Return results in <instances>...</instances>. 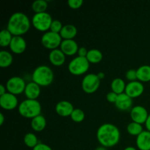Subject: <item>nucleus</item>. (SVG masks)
Here are the masks:
<instances>
[{
    "mask_svg": "<svg viewBox=\"0 0 150 150\" xmlns=\"http://www.w3.org/2000/svg\"><path fill=\"white\" fill-rule=\"evenodd\" d=\"M96 136L100 146L111 148L118 144L121 138V133L120 129L115 125L104 123L98 127Z\"/></svg>",
    "mask_w": 150,
    "mask_h": 150,
    "instance_id": "nucleus-1",
    "label": "nucleus"
},
{
    "mask_svg": "<svg viewBox=\"0 0 150 150\" xmlns=\"http://www.w3.org/2000/svg\"><path fill=\"white\" fill-rule=\"evenodd\" d=\"M31 24L32 21L25 13L16 12L9 18L7 29L13 36H22L30 29Z\"/></svg>",
    "mask_w": 150,
    "mask_h": 150,
    "instance_id": "nucleus-2",
    "label": "nucleus"
},
{
    "mask_svg": "<svg viewBox=\"0 0 150 150\" xmlns=\"http://www.w3.org/2000/svg\"><path fill=\"white\" fill-rule=\"evenodd\" d=\"M54 74L52 69L47 65H40L34 70L32 74V81L40 86H48L53 83Z\"/></svg>",
    "mask_w": 150,
    "mask_h": 150,
    "instance_id": "nucleus-3",
    "label": "nucleus"
},
{
    "mask_svg": "<svg viewBox=\"0 0 150 150\" xmlns=\"http://www.w3.org/2000/svg\"><path fill=\"white\" fill-rule=\"evenodd\" d=\"M18 111L21 117L32 120L40 115L42 107L38 100L26 99L22 101L18 107Z\"/></svg>",
    "mask_w": 150,
    "mask_h": 150,
    "instance_id": "nucleus-4",
    "label": "nucleus"
},
{
    "mask_svg": "<svg viewBox=\"0 0 150 150\" xmlns=\"http://www.w3.org/2000/svg\"><path fill=\"white\" fill-rule=\"evenodd\" d=\"M51 15L47 12L40 13H35L32 18V25L39 32H46L50 30L51 25L53 22Z\"/></svg>",
    "mask_w": 150,
    "mask_h": 150,
    "instance_id": "nucleus-5",
    "label": "nucleus"
},
{
    "mask_svg": "<svg viewBox=\"0 0 150 150\" xmlns=\"http://www.w3.org/2000/svg\"><path fill=\"white\" fill-rule=\"evenodd\" d=\"M90 63L86 57H76L73 58L68 64L69 72L74 76H81L85 74L89 69Z\"/></svg>",
    "mask_w": 150,
    "mask_h": 150,
    "instance_id": "nucleus-6",
    "label": "nucleus"
},
{
    "mask_svg": "<svg viewBox=\"0 0 150 150\" xmlns=\"http://www.w3.org/2000/svg\"><path fill=\"white\" fill-rule=\"evenodd\" d=\"M62 38L59 33H55L51 31L45 32L41 37V43L47 49L51 51L59 48L60 47Z\"/></svg>",
    "mask_w": 150,
    "mask_h": 150,
    "instance_id": "nucleus-7",
    "label": "nucleus"
},
{
    "mask_svg": "<svg viewBox=\"0 0 150 150\" xmlns=\"http://www.w3.org/2000/svg\"><path fill=\"white\" fill-rule=\"evenodd\" d=\"M100 80L98 75L95 73L86 74L83 78L81 81L82 89L86 94H93L100 87Z\"/></svg>",
    "mask_w": 150,
    "mask_h": 150,
    "instance_id": "nucleus-8",
    "label": "nucleus"
},
{
    "mask_svg": "<svg viewBox=\"0 0 150 150\" xmlns=\"http://www.w3.org/2000/svg\"><path fill=\"white\" fill-rule=\"evenodd\" d=\"M26 83L24 79L19 76H13L6 82V88L7 92L15 95H19L24 93Z\"/></svg>",
    "mask_w": 150,
    "mask_h": 150,
    "instance_id": "nucleus-9",
    "label": "nucleus"
},
{
    "mask_svg": "<svg viewBox=\"0 0 150 150\" xmlns=\"http://www.w3.org/2000/svg\"><path fill=\"white\" fill-rule=\"evenodd\" d=\"M130 114L132 121L141 125L145 124L149 116L146 108L140 105L133 106L130 111Z\"/></svg>",
    "mask_w": 150,
    "mask_h": 150,
    "instance_id": "nucleus-10",
    "label": "nucleus"
},
{
    "mask_svg": "<svg viewBox=\"0 0 150 150\" xmlns=\"http://www.w3.org/2000/svg\"><path fill=\"white\" fill-rule=\"evenodd\" d=\"M18 100L17 96L10 92H6L0 96V106L7 111H11L18 107Z\"/></svg>",
    "mask_w": 150,
    "mask_h": 150,
    "instance_id": "nucleus-11",
    "label": "nucleus"
},
{
    "mask_svg": "<svg viewBox=\"0 0 150 150\" xmlns=\"http://www.w3.org/2000/svg\"><path fill=\"white\" fill-rule=\"evenodd\" d=\"M144 92V86L143 83L139 81L128 82L127 83L125 93L127 94L129 97L133 98H137L142 95Z\"/></svg>",
    "mask_w": 150,
    "mask_h": 150,
    "instance_id": "nucleus-12",
    "label": "nucleus"
},
{
    "mask_svg": "<svg viewBox=\"0 0 150 150\" xmlns=\"http://www.w3.org/2000/svg\"><path fill=\"white\" fill-rule=\"evenodd\" d=\"M26 40L22 36H13L11 42L10 44V51L16 54H21L26 51Z\"/></svg>",
    "mask_w": 150,
    "mask_h": 150,
    "instance_id": "nucleus-13",
    "label": "nucleus"
},
{
    "mask_svg": "<svg viewBox=\"0 0 150 150\" xmlns=\"http://www.w3.org/2000/svg\"><path fill=\"white\" fill-rule=\"evenodd\" d=\"M115 106L117 109L122 111H128L133 108V99L129 97L127 94H120L118 95L117 101L115 103Z\"/></svg>",
    "mask_w": 150,
    "mask_h": 150,
    "instance_id": "nucleus-14",
    "label": "nucleus"
},
{
    "mask_svg": "<svg viewBox=\"0 0 150 150\" xmlns=\"http://www.w3.org/2000/svg\"><path fill=\"white\" fill-rule=\"evenodd\" d=\"M59 48L65 54V56L71 57L78 54L79 47L74 40H63Z\"/></svg>",
    "mask_w": 150,
    "mask_h": 150,
    "instance_id": "nucleus-15",
    "label": "nucleus"
},
{
    "mask_svg": "<svg viewBox=\"0 0 150 150\" xmlns=\"http://www.w3.org/2000/svg\"><path fill=\"white\" fill-rule=\"evenodd\" d=\"M74 109L73 104L67 100L59 101L55 106L56 113L62 117H70Z\"/></svg>",
    "mask_w": 150,
    "mask_h": 150,
    "instance_id": "nucleus-16",
    "label": "nucleus"
},
{
    "mask_svg": "<svg viewBox=\"0 0 150 150\" xmlns=\"http://www.w3.org/2000/svg\"><path fill=\"white\" fill-rule=\"evenodd\" d=\"M48 59L51 64L56 67H60L65 62L66 56L60 48H57L50 51Z\"/></svg>",
    "mask_w": 150,
    "mask_h": 150,
    "instance_id": "nucleus-17",
    "label": "nucleus"
},
{
    "mask_svg": "<svg viewBox=\"0 0 150 150\" xmlns=\"http://www.w3.org/2000/svg\"><path fill=\"white\" fill-rule=\"evenodd\" d=\"M41 86L33 81L26 83L24 90V95L27 99L37 100L41 93Z\"/></svg>",
    "mask_w": 150,
    "mask_h": 150,
    "instance_id": "nucleus-18",
    "label": "nucleus"
},
{
    "mask_svg": "<svg viewBox=\"0 0 150 150\" xmlns=\"http://www.w3.org/2000/svg\"><path fill=\"white\" fill-rule=\"evenodd\" d=\"M136 144L139 150H150V132L144 130L136 137Z\"/></svg>",
    "mask_w": 150,
    "mask_h": 150,
    "instance_id": "nucleus-19",
    "label": "nucleus"
},
{
    "mask_svg": "<svg viewBox=\"0 0 150 150\" xmlns=\"http://www.w3.org/2000/svg\"><path fill=\"white\" fill-rule=\"evenodd\" d=\"M78 33V29L76 26L73 24H66L63 26L60 32L62 40H74Z\"/></svg>",
    "mask_w": 150,
    "mask_h": 150,
    "instance_id": "nucleus-20",
    "label": "nucleus"
},
{
    "mask_svg": "<svg viewBox=\"0 0 150 150\" xmlns=\"http://www.w3.org/2000/svg\"><path fill=\"white\" fill-rule=\"evenodd\" d=\"M46 119L42 114L33 118L31 121V127L35 132L42 131L46 127Z\"/></svg>",
    "mask_w": 150,
    "mask_h": 150,
    "instance_id": "nucleus-21",
    "label": "nucleus"
},
{
    "mask_svg": "<svg viewBox=\"0 0 150 150\" xmlns=\"http://www.w3.org/2000/svg\"><path fill=\"white\" fill-rule=\"evenodd\" d=\"M138 81L142 82L150 81V66L144 64L136 70Z\"/></svg>",
    "mask_w": 150,
    "mask_h": 150,
    "instance_id": "nucleus-22",
    "label": "nucleus"
},
{
    "mask_svg": "<svg viewBox=\"0 0 150 150\" xmlns=\"http://www.w3.org/2000/svg\"><path fill=\"white\" fill-rule=\"evenodd\" d=\"M126 83L121 78H116L111 81V91L115 92L117 95L124 93L125 91Z\"/></svg>",
    "mask_w": 150,
    "mask_h": 150,
    "instance_id": "nucleus-23",
    "label": "nucleus"
},
{
    "mask_svg": "<svg viewBox=\"0 0 150 150\" xmlns=\"http://www.w3.org/2000/svg\"><path fill=\"white\" fill-rule=\"evenodd\" d=\"M13 62V54L6 50L0 51V67L1 68H7L10 67Z\"/></svg>",
    "mask_w": 150,
    "mask_h": 150,
    "instance_id": "nucleus-24",
    "label": "nucleus"
},
{
    "mask_svg": "<svg viewBox=\"0 0 150 150\" xmlns=\"http://www.w3.org/2000/svg\"><path fill=\"white\" fill-rule=\"evenodd\" d=\"M86 58L91 64H98L102 61L103 55L100 50L93 48L88 51Z\"/></svg>",
    "mask_w": 150,
    "mask_h": 150,
    "instance_id": "nucleus-25",
    "label": "nucleus"
},
{
    "mask_svg": "<svg viewBox=\"0 0 150 150\" xmlns=\"http://www.w3.org/2000/svg\"><path fill=\"white\" fill-rule=\"evenodd\" d=\"M127 131L130 136L137 137L140 133H142L144 131L143 126H142V125L139 124V123L132 121L131 122L127 125Z\"/></svg>",
    "mask_w": 150,
    "mask_h": 150,
    "instance_id": "nucleus-26",
    "label": "nucleus"
},
{
    "mask_svg": "<svg viewBox=\"0 0 150 150\" xmlns=\"http://www.w3.org/2000/svg\"><path fill=\"white\" fill-rule=\"evenodd\" d=\"M13 35L7 29H2L0 32V45L1 47L10 46Z\"/></svg>",
    "mask_w": 150,
    "mask_h": 150,
    "instance_id": "nucleus-27",
    "label": "nucleus"
},
{
    "mask_svg": "<svg viewBox=\"0 0 150 150\" xmlns=\"http://www.w3.org/2000/svg\"><path fill=\"white\" fill-rule=\"evenodd\" d=\"M23 143L27 147L33 149L39 144V142L38 137L35 133H27L23 137Z\"/></svg>",
    "mask_w": 150,
    "mask_h": 150,
    "instance_id": "nucleus-28",
    "label": "nucleus"
},
{
    "mask_svg": "<svg viewBox=\"0 0 150 150\" xmlns=\"http://www.w3.org/2000/svg\"><path fill=\"white\" fill-rule=\"evenodd\" d=\"M48 2L45 0H37L32 4V9L35 13H44L48 8Z\"/></svg>",
    "mask_w": 150,
    "mask_h": 150,
    "instance_id": "nucleus-29",
    "label": "nucleus"
},
{
    "mask_svg": "<svg viewBox=\"0 0 150 150\" xmlns=\"http://www.w3.org/2000/svg\"><path fill=\"white\" fill-rule=\"evenodd\" d=\"M70 118L75 122L80 123L84 120L85 114L83 110L80 108H75L70 115Z\"/></svg>",
    "mask_w": 150,
    "mask_h": 150,
    "instance_id": "nucleus-30",
    "label": "nucleus"
},
{
    "mask_svg": "<svg viewBox=\"0 0 150 150\" xmlns=\"http://www.w3.org/2000/svg\"><path fill=\"white\" fill-rule=\"evenodd\" d=\"M63 25L62 22L59 20H54L52 23L51 25V28H50V31L55 33H60L61 30L63 28Z\"/></svg>",
    "mask_w": 150,
    "mask_h": 150,
    "instance_id": "nucleus-31",
    "label": "nucleus"
},
{
    "mask_svg": "<svg viewBox=\"0 0 150 150\" xmlns=\"http://www.w3.org/2000/svg\"><path fill=\"white\" fill-rule=\"evenodd\" d=\"M125 77L126 79H127V80L129 81V82L137 81L138 79L136 70H134V69H130L129 70H127V71L126 72Z\"/></svg>",
    "mask_w": 150,
    "mask_h": 150,
    "instance_id": "nucleus-32",
    "label": "nucleus"
},
{
    "mask_svg": "<svg viewBox=\"0 0 150 150\" xmlns=\"http://www.w3.org/2000/svg\"><path fill=\"white\" fill-rule=\"evenodd\" d=\"M83 4V0H68L67 1L68 6L71 9H73V10H76V9H79L80 7H81Z\"/></svg>",
    "mask_w": 150,
    "mask_h": 150,
    "instance_id": "nucleus-33",
    "label": "nucleus"
},
{
    "mask_svg": "<svg viewBox=\"0 0 150 150\" xmlns=\"http://www.w3.org/2000/svg\"><path fill=\"white\" fill-rule=\"evenodd\" d=\"M118 95H119L116 94L115 92H114L111 91V92H109L106 95V99L109 103L115 104L116 101H117V98H118Z\"/></svg>",
    "mask_w": 150,
    "mask_h": 150,
    "instance_id": "nucleus-34",
    "label": "nucleus"
},
{
    "mask_svg": "<svg viewBox=\"0 0 150 150\" xmlns=\"http://www.w3.org/2000/svg\"><path fill=\"white\" fill-rule=\"evenodd\" d=\"M32 150H53L50 146L44 143H39Z\"/></svg>",
    "mask_w": 150,
    "mask_h": 150,
    "instance_id": "nucleus-35",
    "label": "nucleus"
},
{
    "mask_svg": "<svg viewBox=\"0 0 150 150\" xmlns=\"http://www.w3.org/2000/svg\"><path fill=\"white\" fill-rule=\"evenodd\" d=\"M87 53L88 50L85 47H79V51H78V56L81 57H86Z\"/></svg>",
    "mask_w": 150,
    "mask_h": 150,
    "instance_id": "nucleus-36",
    "label": "nucleus"
},
{
    "mask_svg": "<svg viewBox=\"0 0 150 150\" xmlns=\"http://www.w3.org/2000/svg\"><path fill=\"white\" fill-rule=\"evenodd\" d=\"M145 127H146V130L150 132V114L148 116L147 120H146V122H145Z\"/></svg>",
    "mask_w": 150,
    "mask_h": 150,
    "instance_id": "nucleus-37",
    "label": "nucleus"
},
{
    "mask_svg": "<svg viewBox=\"0 0 150 150\" xmlns=\"http://www.w3.org/2000/svg\"><path fill=\"white\" fill-rule=\"evenodd\" d=\"M6 90H7V88H6V86H4V85H0V96H1V95H4V94L6 93Z\"/></svg>",
    "mask_w": 150,
    "mask_h": 150,
    "instance_id": "nucleus-38",
    "label": "nucleus"
},
{
    "mask_svg": "<svg viewBox=\"0 0 150 150\" xmlns=\"http://www.w3.org/2000/svg\"><path fill=\"white\" fill-rule=\"evenodd\" d=\"M4 122V116L2 113L0 114V125H2Z\"/></svg>",
    "mask_w": 150,
    "mask_h": 150,
    "instance_id": "nucleus-39",
    "label": "nucleus"
},
{
    "mask_svg": "<svg viewBox=\"0 0 150 150\" xmlns=\"http://www.w3.org/2000/svg\"><path fill=\"white\" fill-rule=\"evenodd\" d=\"M97 75H98V78L100 79V80H102V79H103L105 76V73H103V72H100V73H98Z\"/></svg>",
    "mask_w": 150,
    "mask_h": 150,
    "instance_id": "nucleus-40",
    "label": "nucleus"
},
{
    "mask_svg": "<svg viewBox=\"0 0 150 150\" xmlns=\"http://www.w3.org/2000/svg\"><path fill=\"white\" fill-rule=\"evenodd\" d=\"M123 150H138V149H136V148H135L134 146H127V147H125Z\"/></svg>",
    "mask_w": 150,
    "mask_h": 150,
    "instance_id": "nucleus-41",
    "label": "nucleus"
},
{
    "mask_svg": "<svg viewBox=\"0 0 150 150\" xmlns=\"http://www.w3.org/2000/svg\"><path fill=\"white\" fill-rule=\"evenodd\" d=\"M95 150H107V148L104 147V146H98V147H97Z\"/></svg>",
    "mask_w": 150,
    "mask_h": 150,
    "instance_id": "nucleus-42",
    "label": "nucleus"
}]
</instances>
